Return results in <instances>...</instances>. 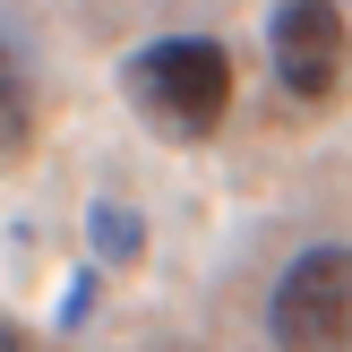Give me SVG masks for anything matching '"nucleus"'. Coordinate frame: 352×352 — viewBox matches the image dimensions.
Here are the masks:
<instances>
[{"instance_id": "obj_1", "label": "nucleus", "mask_w": 352, "mask_h": 352, "mask_svg": "<svg viewBox=\"0 0 352 352\" xmlns=\"http://www.w3.org/2000/svg\"><path fill=\"white\" fill-rule=\"evenodd\" d=\"M120 86H129V103L164 138H215L223 112H232V60H223V43H206V34H164V43H146Z\"/></svg>"}, {"instance_id": "obj_2", "label": "nucleus", "mask_w": 352, "mask_h": 352, "mask_svg": "<svg viewBox=\"0 0 352 352\" xmlns=\"http://www.w3.org/2000/svg\"><path fill=\"white\" fill-rule=\"evenodd\" d=\"M284 352H352V250H301L267 301Z\"/></svg>"}, {"instance_id": "obj_3", "label": "nucleus", "mask_w": 352, "mask_h": 352, "mask_svg": "<svg viewBox=\"0 0 352 352\" xmlns=\"http://www.w3.org/2000/svg\"><path fill=\"white\" fill-rule=\"evenodd\" d=\"M275 78H284V95L301 103H327L344 86V60H352V26L336 0H284L275 9Z\"/></svg>"}, {"instance_id": "obj_4", "label": "nucleus", "mask_w": 352, "mask_h": 352, "mask_svg": "<svg viewBox=\"0 0 352 352\" xmlns=\"http://www.w3.org/2000/svg\"><path fill=\"white\" fill-rule=\"evenodd\" d=\"M34 138V86H26V60L0 43V155H17Z\"/></svg>"}, {"instance_id": "obj_5", "label": "nucleus", "mask_w": 352, "mask_h": 352, "mask_svg": "<svg viewBox=\"0 0 352 352\" xmlns=\"http://www.w3.org/2000/svg\"><path fill=\"white\" fill-rule=\"evenodd\" d=\"M86 223H95V250L112 258V267H129V258L146 250V232H138V206H112V198H103V206H95Z\"/></svg>"}, {"instance_id": "obj_6", "label": "nucleus", "mask_w": 352, "mask_h": 352, "mask_svg": "<svg viewBox=\"0 0 352 352\" xmlns=\"http://www.w3.org/2000/svg\"><path fill=\"white\" fill-rule=\"evenodd\" d=\"M0 352H26V336H9V327H0Z\"/></svg>"}]
</instances>
